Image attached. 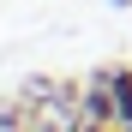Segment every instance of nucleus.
Wrapping results in <instances>:
<instances>
[{"mask_svg":"<svg viewBox=\"0 0 132 132\" xmlns=\"http://www.w3.org/2000/svg\"><path fill=\"white\" fill-rule=\"evenodd\" d=\"M78 114H84V126H120V120H114V90H108V78H102V72L84 84Z\"/></svg>","mask_w":132,"mask_h":132,"instance_id":"1","label":"nucleus"},{"mask_svg":"<svg viewBox=\"0 0 132 132\" xmlns=\"http://www.w3.org/2000/svg\"><path fill=\"white\" fill-rule=\"evenodd\" d=\"M78 132H120V126H78Z\"/></svg>","mask_w":132,"mask_h":132,"instance_id":"3","label":"nucleus"},{"mask_svg":"<svg viewBox=\"0 0 132 132\" xmlns=\"http://www.w3.org/2000/svg\"><path fill=\"white\" fill-rule=\"evenodd\" d=\"M108 6H120V12H126V6H132V0H108Z\"/></svg>","mask_w":132,"mask_h":132,"instance_id":"4","label":"nucleus"},{"mask_svg":"<svg viewBox=\"0 0 132 132\" xmlns=\"http://www.w3.org/2000/svg\"><path fill=\"white\" fill-rule=\"evenodd\" d=\"M120 132H132V126H120Z\"/></svg>","mask_w":132,"mask_h":132,"instance_id":"5","label":"nucleus"},{"mask_svg":"<svg viewBox=\"0 0 132 132\" xmlns=\"http://www.w3.org/2000/svg\"><path fill=\"white\" fill-rule=\"evenodd\" d=\"M108 90H114V120L120 126H132V66H108Z\"/></svg>","mask_w":132,"mask_h":132,"instance_id":"2","label":"nucleus"}]
</instances>
